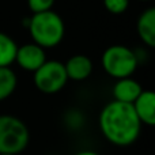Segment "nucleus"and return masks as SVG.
I'll return each mask as SVG.
<instances>
[{
  "instance_id": "obj_2",
  "label": "nucleus",
  "mask_w": 155,
  "mask_h": 155,
  "mask_svg": "<svg viewBox=\"0 0 155 155\" xmlns=\"http://www.w3.org/2000/svg\"><path fill=\"white\" fill-rule=\"evenodd\" d=\"M27 29L33 42L44 49L57 46L65 34L64 21L52 10L33 14L31 18H29Z\"/></svg>"
},
{
  "instance_id": "obj_4",
  "label": "nucleus",
  "mask_w": 155,
  "mask_h": 155,
  "mask_svg": "<svg viewBox=\"0 0 155 155\" xmlns=\"http://www.w3.org/2000/svg\"><path fill=\"white\" fill-rule=\"evenodd\" d=\"M101 61L105 72L116 79L132 76L139 64L136 53L125 45H110L102 53Z\"/></svg>"
},
{
  "instance_id": "obj_15",
  "label": "nucleus",
  "mask_w": 155,
  "mask_h": 155,
  "mask_svg": "<svg viewBox=\"0 0 155 155\" xmlns=\"http://www.w3.org/2000/svg\"><path fill=\"white\" fill-rule=\"evenodd\" d=\"M74 155H99V154L95 153V151H91V150H83V151H79V153H76Z\"/></svg>"
},
{
  "instance_id": "obj_12",
  "label": "nucleus",
  "mask_w": 155,
  "mask_h": 155,
  "mask_svg": "<svg viewBox=\"0 0 155 155\" xmlns=\"http://www.w3.org/2000/svg\"><path fill=\"white\" fill-rule=\"evenodd\" d=\"M18 84L16 74L10 67H0V102L14 94Z\"/></svg>"
},
{
  "instance_id": "obj_14",
  "label": "nucleus",
  "mask_w": 155,
  "mask_h": 155,
  "mask_svg": "<svg viewBox=\"0 0 155 155\" xmlns=\"http://www.w3.org/2000/svg\"><path fill=\"white\" fill-rule=\"evenodd\" d=\"M53 4H54V0H27V5H29L30 11L33 14L52 10Z\"/></svg>"
},
{
  "instance_id": "obj_17",
  "label": "nucleus",
  "mask_w": 155,
  "mask_h": 155,
  "mask_svg": "<svg viewBox=\"0 0 155 155\" xmlns=\"http://www.w3.org/2000/svg\"><path fill=\"white\" fill-rule=\"evenodd\" d=\"M140 2H148V0H140Z\"/></svg>"
},
{
  "instance_id": "obj_8",
  "label": "nucleus",
  "mask_w": 155,
  "mask_h": 155,
  "mask_svg": "<svg viewBox=\"0 0 155 155\" xmlns=\"http://www.w3.org/2000/svg\"><path fill=\"white\" fill-rule=\"evenodd\" d=\"M67 78L75 82H82L93 74V61L86 54H74L64 63Z\"/></svg>"
},
{
  "instance_id": "obj_3",
  "label": "nucleus",
  "mask_w": 155,
  "mask_h": 155,
  "mask_svg": "<svg viewBox=\"0 0 155 155\" xmlns=\"http://www.w3.org/2000/svg\"><path fill=\"white\" fill-rule=\"evenodd\" d=\"M30 132L25 121L11 114H0V154L18 155L26 150Z\"/></svg>"
},
{
  "instance_id": "obj_6",
  "label": "nucleus",
  "mask_w": 155,
  "mask_h": 155,
  "mask_svg": "<svg viewBox=\"0 0 155 155\" xmlns=\"http://www.w3.org/2000/svg\"><path fill=\"white\" fill-rule=\"evenodd\" d=\"M46 61L45 49L34 42L25 44L16 49L15 63L25 71L34 72Z\"/></svg>"
},
{
  "instance_id": "obj_7",
  "label": "nucleus",
  "mask_w": 155,
  "mask_h": 155,
  "mask_svg": "<svg viewBox=\"0 0 155 155\" xmlns=\"http://www.w3.org/2000/svg\"><path fill=\"white\" fill-rule=\"evenodd\" d=\"M140 123L148 127L155 125V93L151 90H143L140 95L132 104Z\"/></svg>"
},
{
  "instance_id": "obj_9",
  "label": "nucleus",
  "mask_w": 155,
  "mask_h": 155,
  "mask_svg": "<svg viewBox=\"0 0 155 155\" xmlns=\"http://www.w3.org/2000/svg\"><path fill=\"white\" fill-rule=\"evenodd\" d=\"M142 91L143 88L137 80L132 79L131 76L123 78V79H117V82L113 86V98L114 101L132 105Z\"/></svg>"
},
{
  "instance_id": "obj_13",
  "label": "nucleus",
  "mask_w": 155,
  "mask_h": 155,
  "mask_svg": "<svg viewBox=\"0 0 155 155\" xmlns=\"http://www.w3.org/2000/svg\"><path fill=\"white\" fill-rule=\"evenodd\" d=\"M104 5L112 15H121L128 10L129 0H104Z\"/></svg>"
},
{
  "instance_id": "obj_16",
  "label": "nucleus",
  "mask_w": 155,
  "mask_h": 155,
  "mask_svg": "<svg viewBox=\"0 0 155 155\" xmlns=\"http://www.w3.org/2000/svg\"><path fill=\"white\" fill-rule=\"evenodd\" d=\"M0 155H12V154H0Z\"/></svg>"
},
{
  "instance_id": "obj_1",
  "label": "nucleus",
  "mask_w": 155,
  "mask_h": 155,
  "mask_svg": "<svg viewBox=\"0 0 155 155\" xmlns=\"http://www.w3.org/2000/svg\"><path fill=\"white\" fill-rule=\"evenodd\" d=\"M98 121L104 137L118 147L134 144L139 137L143 125L131 104L114 99L104 106Z\"/></svg>"
},
{
  "instance_id": "obj_5",
  "label": "nucleus",
  "mask_w": 155,
  "mask_h": 155,
  "mask_svg": "<svg viewBox=\"0 0 155 155\" xmlns=\"http://www.w3.org/2000/svg\"><path fill=\"white\" fill-rule=\"evenodd\" d=\"M34 84L44 94H56L64 88L68 78L64 63L57 60H46L37 71H34Z\"/></svg>"
},
{
  "instance_id": "obj_10",
  "label": "nucleus",
  "mask_w": 155,
  "mask_h": 155,
  "mask_svg": "<svg viewBox=\"0 0 155 155\" xmlns=\"http://www.w3.org/2000/svg\"><path fill=\"white\" fill-rule=\"evenodd\" d=\"M136 30L143 44L150 48L155 46V8L150 7L140 14L136 23Z\"/></svg>"
},
{
  "instance_id": "obj_11",
  "label": "nucleus",
  "mask_w": 155,
  "mask_h": 155,
  "mask_svg": "<svg viewBox=\"0 0 155 155\" xmlns=\"http://www.w3.org/2000/svg\"><path fill=\"white\" fill-rule=\"evenodd\" d=\"M18 45L11 35L0 31V67H10L15 63Z\"/></svg>"
}]
</instances>
